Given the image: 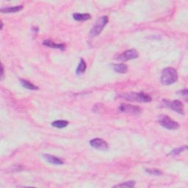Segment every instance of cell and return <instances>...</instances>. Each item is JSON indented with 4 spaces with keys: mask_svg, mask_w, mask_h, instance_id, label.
<instances>
[{
    "mask_svg": "<svg viewBox=\"0 0 188 188\" xmlns=\"http://www.w3.org/2000/svg\"><path fill=\"white\" fill-rule=\"evenodd\" d=\"M178 79V73L174 68L168 67L164 69L161 74V82L165 85L175 83Z\"/></svg>",
    "mask_w": 188,
    "mask_h": 188,
    "instance_id": "obj_1",
    "label": "cell"
},
{
    "mask_svg": "<svg viewBox=\"0 0 188 188\" xmlns=\"http://www.w3.org/2000/svg\"><path fill=\"white\" fill-rule=\"evenodd\" d=\"M121 98L125 99L128 101H135L138 102H150L151 98L149 95L145 93H130V94H124L121 96Z\"/></svg>",
    "mask_w": 188,
    "mask_h": 188,
    "instance_id": "obj_2",
    "label": "cell"
},
{
    "mask_svg": "<svg viewBox=\"0 0 188 188\" xmlns=\"http://www.w3.org/2000/svg\"><path fill=\"white\" fill-rule=\"evenodd\" d=\"M108 23V17L107 16H101L96 21L95 24L93 26L91 30H90V36L94 38L98 36Z\"/></svg>",
    "mask_w": 188,
    "mask_h": 188,
    "instance_id": "obj_3",
    "label": "cell"
},
{
    "mask_svg": "<svg viewBox=\"0 0 188 188\" xmlns=\"http://www.w3.org/2000/svg\"><path fill=\"white\" fill-rule=\"evenodd\" d=\"M158 121L160 125L168 130H176L179 128V124L166 115H160Z\"/></svg>",
    "mask_w": 188,
    "mask_h": 188,
    "instance_id": "obj_4",
    "label": "cell"
},
{
    "mask_svg": "<svg viewBox=\"0 0 188 188\" xmlns=\"http://www.w3.org/2000/svg\"><path fill=\"white\" fill-rule=\"evenodd\" d=\"M162 105L165 107H168L169 109H171L173 110L176 112V113H178L179 114H181L183 115L184 112V106L182 102H181L179 100H174V101H169L167 100V99H163L162 101Z\"/></svg>",
    "mask_w": 188,
    "mask_h": 188,
    "instance_id": "obj_5",
    "label": "cell"
},
{
    "mask_svg": "<svg viewBox=\"0 0 188 188\" xmlns=\"http://www.w3.org/2000/svg\"><path fill=\"white\" fill-rule=\"evenodd\" d=\"M118 110L121 113L131 114L133 115H138L141 113L140 107L128 104H121L118 107Z\"/></svg>",
    "mask_w": 188,
    "mask_h": 188,
    "instance_id": "obj_6",
    "label": "cell"
},
{
    "mask_svg": "<svg viewBox=\"0 0 188 188\" xmlns=\"http://www.w3.org/2000/svg\"><path fill=\"white\" fill-rule=\"evenodd\" d=\"M138 57V51L135 49H130L124 52V53H122L120 55L117 57L116 60L119 61H128L131 60H134V59L137 58Z\"/></svg>",
    "mask_w": 188,
    "mask_h": 188,
    "instance_id": "obj_7",
    "label": "cell"
},
{
    "mask_svg": "<svg viewBox=\"0 0 188 188\" xmlns=\"http://www.w3.org/2000/svg\"><path fill=\"white\" fill-rule=\"evenodd\" d=\"M90 145H91L93 148H94V149H96L98 150H102V151L107 150L109 148L108 143L104 140L101 138L93 139V140L90 141Z\"/></svg>",
    "mask_w": 188,
    "mask_h": 188,
    "instance_id": "obj_8",
    "label": "cell"
},
{
    "mask_svg": "<svg viewBox=\"0 0 188 188\" xmlns=\"http://www.w3.org/2000/svg\"><path fill=\"white\" fill-rule=\"evenodd\" d=\"M43 157L46 161H47L51 164L55 165H60L63 164V160L60 159V158L55 157V156L50 155H43Z\"/></svg>",
    "mask_w": 188,
    "mask_h": 188,
    "instance_id": "obj_9",
    "label": "cell"
},
{
    "mask_svg": "<svg viewBox=\"0 0 188 188\" xmlns=\"http://www.w3.org/2000/svg\"><path fill=\"white\" fill-rule=\"evenodd\" d=\"M43 44L44 46H48L50 48H58L60 50H64L65 48V45L63 43H55L54 42L50 41V40H45L43 41Z\"/></svg>",
    "mask_w": 188,
    "mask_h": 188,
    "instance_id": "obj_10",
    "label": "cell"
},
{
    "mask_svg": "<svg viewBox=\"0 0 188 188\" xmlns=\"http://www.w3.org/2000/svg\"><path fill=\"white\" fill-rule=\"evenodd\" d=\"M74 19L78 22H84V21H87L91 18L90 14L88 13H74L73 15Z\"/></svg>",
    "mask_w": 188,
    "mask_h": 188,
    "instance_id": "obj_11",
    "label": "cell"
},
{
    "mask_svg": "<svg viewBox=\"0 0 188 188\" xmlns=\"http://www.w3.org/2000/svg\"><path fill=\"white\" fill-rule=\"evenodd\" d=\"M113 69L114 70V71H115V72L124 74L127 71L128 66L125 64H113Z\"/></svg>",
    "mask_w": 188,
    "mask_h": 188,
    "instance_id": "obj_12",
    "label": "cell"
},
{
    "mask_svg": "<svg viewBox=\"0 0 188 188\" xmlns=\"http://www.w3.org/2000/svg\"><path fill=\"white\" fill-rule=\"evenodd\" d=\"M23 5L15 6V7H9V8H1L2 13H17L19 12L20 10L23 9Z\"/></svg>",
    "mask_w": 188,
    "mask_h": 188,
    "instance_id": "obj_13",
    "label": "cell"
},
{
    "mask_svg": "<svg viewBox=\"0 0 188 188\" xmlns=\"http://www.w3.org/2000/svg\"><path fill=\"white\" fill-rule=\"evenodd\" d=\"M20 82H21V84H22V85L24 88H26V89H28V90H38V88L37 86H35V84H33V83H31L30 82L27 81V80H25V79H21V80H20Z\"/></svg>",
    "mask_w": 188,
    "mask_h": 188,
    "instance_id": "obj_14",
    "label": "cell"
},
{
    "mask_svg": "<svg viewBox=\"0 0 188 188\" xmlns=\"http://www.w3.org/2000/svg\"><path fill=\"white\" fill-rule=\"evenodd\" d=\"M86 68H87V65H86V63L84 62V60L83 59H81L80 60V62L79 63V65H78L77 70H76V74L78 75L82 74H83L84 71L86 70Z\"/></svg>",
    "mask_w": 188,
    "mask_h": 188,
    "instance_id": "obj_15",
    "label": "cell"
},
{
    "mask_svg": "<svg viewBox=\"0 0 188 188\" xmlns=\"http://www.w3.org/2000/svg\"><path fill=\"white\" fill-rule=\"evenodd\" d=\"M68 124H69V122L67 121H64V120H59V121H54L53 123L52 124V125L54 127H56L58 129H62L65 127V126H67Z\"/></svg>",
    "mask_w": 188,
    "mask_h": 188,
    "instance_id": "obj_16",
    "label": "cell"
},
{
    "mask_svg": "<svg viewBox=\"0 0 188 188\" xmlns=\"http://www.w3.org/2000/svg\"><path fill=\"white\" fill-rule=\"evenodd\" d=\"M135 185V181H126V182H124V183H121V184H118V185H116L115 186H113V187L132 188V187H134Z\"/></svg>",
    "mask_w": 188,
    "mask_h": 188,
    "instance_id": "obj_17",
    "label": "cell"
},
{
    "mask_svg": "<svg viewBox=\"0 0 188 188\" xmlns=\"http://www.w3.org/2000/svg\"><path fill=\"white\" fill-rule=\"evenodd\" d=\"M187 145H185V146H181L177 148V149H175L173 150L171 152H170V154L169 155H173V156H176V155H180L181 152H183L184 151H185V150H187Z\"/></svg>",
    "mask_w": 188,
    "mask_h": 188,
    "instance_id": "obj_18",
    "label": "cell"
},
{
    "mask_svg": "<svg viewBox=\"0 0 188 188\" xmlns=\"http://www.w3.org/2000/svg\"><path fill=\"white\" fill-rule=\"evenodd\" d=\"M148 174H149L150 175H153V176H160V175L162 174V172L161 170H158V169H146L145 170Z\"/></svg>",
    "mask_w": 188,
    "mask_h": 188,
    "instance_id": "obj_19",
    "label": "cell"
},
{
    "mask_svg": "<svg viewBox=\"0 0 188 188\" xmlns=\"http://www.w3.org/2000/svg\"><path fill=\"white\" fill-rule=\"evenodd\" d=\"M179 93L182 95V96H187V89H185L183 90H181V91H179Z\"/></svg>",
    "mask_w": 188,
    "mask_h": 188,
    "instance_id": "obj_20",
    "label": "cell"
},
{
    "mask_svg": "<svg viewBox=\"0 0 188 188\" xmlns=\"http://www.w3.org/2000/svg\"><path fill=\"white\" fill-rule=\"evenodd\" d=\"M1 66H2V70H1V79H3V77H4V67H3V65H2Z\"/></svg>",
    "mask_w": 188,
    "mask_h": 188,
    "instance_id": "obj_21",
    "label": "cell"
}]
</instances>
